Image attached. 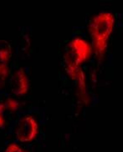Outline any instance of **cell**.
Returning a JSON list of instances; mask_svg holds the SVG:
<instances>
[{"label":"cell","instance_id":"1","mask_svg":"<svg viewBox=\"0 0 123 152\" xmlns=\"http://www.w3.org/2000/svg\"><path fill=\"white\" fill-rule=\"evenodd\" d=\"M115 17L112 13L102 11L91 20L89 30L93 42V49L96 56L101 58L105 53L108 39L113 31Z\"/></svg>","mask_w":123,"mask_h":152},{"label":"cell","instance_id":"2","mask_svg":"<svg viewBox=\"0 0 123 152\" xmlns=\"http://www.w3.org/2000/svg\"><path fill=\"white\" fill-rule=\"evenodd\" d=\"M91 52V45L81 38H75L70 41L64 54V63L66 70L72 78L77 75L81 64L90 57Z\"/></svg>","mask_w":123,"mask_h":152},{"label":"cell","instance_id":"3","mask_svg":"<svg viewBox=\"0 0 123 152\" xmlns=\"http://www.w3.org/2000/svg\"><path fill=\"white\" fill-rule=\"evenodd\" d=\"M39 132V125L32 115H25L18 122L16 136L18 141L28 143L34 140Z\"/></svg>","mask_w":123,"mask_h":152},{"label":"cell","instance_id":"4","mask_svg":"<svg viewBox=\"0 0 123 152\" xmlns=\"http://www.w3.org/2000/svg\"><path fill=\"white\" fill-rule=\"evenodd\" d=\"M11 90L15 95L22 96L28 93L29 88V81L26 72L23 68L15 70L10 81Z\"/></svg>","mask_w":123,"mask_h":152},{"label":"cell","instance_id":"5","mask_svg":"<svg viewBox=\"0 0 123 152\" xmlns=\"http://www.w3.org/2000/svg\"><path fill=\"white\" fill-rule=\"evenodd\" d=\"M19 109V103L14 99L9 98L0 102V128H4L11 121Z\"/></svg>","mask_w":123,"mask_h":152},{"label":"cell","instance_id":"6","mask_svg":"<svg viewBox=\"0 0 123 152\" xmlns=\"http://www.w3.org/2000/svg\"><path fill=\"white\" fill-rule=\"evenodd\" d=\"M12 55L11 46L8 41L0 40V61L1 63L6 64L9 62V58Z\"/></svg>","mask_w":123,"mask_h":152},{"label":"cell","instance_id":"7","mask_svg":"<svg viewBox=\"0 0 123 152\" xmlns=\"http://www.w3.org/2000/svg\"><path fill=\"white\" fill-rule=\"evenodd\" d=\"M9 75V68L6 64L0 63V89L4 85L7 76Z\"/></svg>","mask_w":123,"mask_h":152},{"label":"cell","instance_id":"8","mask_svg":"<svg viewBox=\"0 0 123 152\" xmlns=\"http://www.w3.org/2000/svg\"><path fill=\"white\" fill-rule=\"evenodd\" d=\"M4 152H26L23 151L20 145L16 143H11L6 147Z\"/></svg>","mask_w":123,"mask_h":152}]
</instances>
